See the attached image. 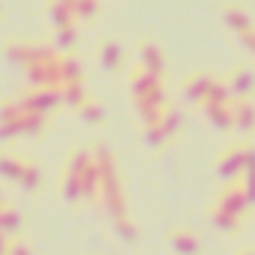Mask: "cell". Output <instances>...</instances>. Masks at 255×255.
<instances>
[{
  "label": "cell",
  "mask_w": 255,
  "mask_h": 255,
  "mask_svg": "<svg viewBox=\"0 0 255 255\" xmlns=\"http://www.w3.org/2000/svg\"><path fill=\"white\" fill-rule=\"evenodd\" d=\"M234 90L237 93H249L252 90V75L249 72H237L234 75Z\"/></svg>",
  "instance_id": "obj_1"
},
{
  "label": "cell",
  "mask_w": 255,
  "mask_h": 255,
  "mask_svg": "<svg viewBox=\"0 0 255 255\" xmlns=\"http://www.w3.org/2000/svg\"><path fill=\"white\" fill-rule=\"evenodd\" d=\"M234 255H255V249H240V252H234Z\"/></svg>",
  "instance_id": "obj_2"
}]
</instances>
